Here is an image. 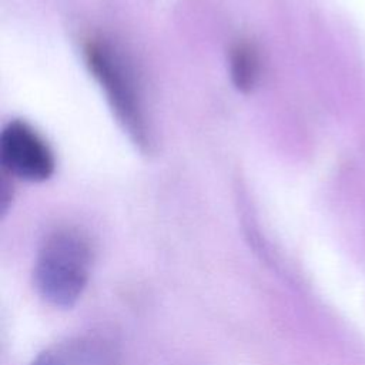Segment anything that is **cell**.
Listing matches in <instances>:
<instances>
[{
  "mask_svg": "<svg viewBox=\"0 0 365 365\" xmlns=\"http://www.w3.org/2000/svg\"><path fill=\"white\" fill-rule=\"evenodd\" d=\"M91 265V247L81 234L56 231L43 242L34 259V288L47 304L71 308L87 288Z\"/></svg>",
  "mask_w": 365,
  "mask_h": 365,
  "instance_id": "obj_1",
  "label": "cell"
},
{
  "mask_svg": "<svg viewBox=\"0 0 365 365\" xmlns=\"http://www.w3.org/2000/svg\"><path fill=\"white\" fill-rule=\"evenodd\" d=\"M86 61L104 88L107 98L115 111V115L123 123L124 128L133 140L141 147L148 145L147 127L143 114L140 97L135 91V83L124 66V60L115 50L101 41H88L84 47Z\"/></svg>",
  "mask_w": 365,
  "mask_h": 365,
  "instance_id": "obj_2",
  "label": "cell"
},
{
  "mask_svg": "<svg viewBox=\"0 0 365 365\" xmlns=\"http://www.w3.org/2000/svg\"><path fill=\"white\" fill-rule=\"evenodd\" d=\"M0 158L4 168L26 181L48 180L56 158L48 143L26 121L7 123L0 134Z\"/></svg>",
  "mask_w": 365,
  "mask_h": 365,
  "instance_id": "obj_3",
  "label": "cell"
},
{
  "mask_svg": "<svg viewBox=\"0 0 365 365\" xmlns=\"http://www.w3.org/2000/svg\"><path fill=\"white\" fill-rule=\"evenodd\" d=\"M114 351L106 341L80 336L56 344L38 354L30 365H114Z\"/></svg>",
  "mask_w": 365,
  "mask_h": 365,
  "instance_id": "obj_4",
  "label": "cell"
},
{
  "mask_svg": "<svg viewBox=\"0 0 365 365\" xmlns=\"http://www.w3.org/2000/svg\"><path fill=\"white\" fill-rule=\"evenodd\" d=\"M230 73L240 91H250L259 76V58L255 47L247 41L235 44L230 54Z\"/></svg>",
  "mask_w": 365,
  "mask_h": 365,
  "instance_id": "obj_5",
  "label": "cell"
}]
</instances>
